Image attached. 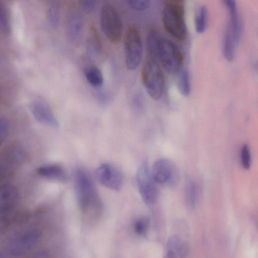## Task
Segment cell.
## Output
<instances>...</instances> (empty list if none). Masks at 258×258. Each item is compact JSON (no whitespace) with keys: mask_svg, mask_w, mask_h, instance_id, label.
<instances>
[{"mask_svg":"<svg viewBox=\"0 0 258 258\" xmlns=\"http://www.w3.org/2000/svg\"><path fill=\"white\" fill-rule=\"evenodd\" d=\"M178 87L180 92L185 96H188L191 91L189 73L187 71H182L179 77Z\"/></svg>","mask_w":258,"mask_h":258,"instance_id":"7402d4cb","label":"cell"},{"mask_svg":"<svg viewBox=\"0 0 258 258\" xmlns=\"http://www.w3.org/2000/svg\"><path fill=\"white\" fill-rule=\"evenodd\" d=\"M37 173L45 178L64 181L67 179V175L64 169L60 166L49 164L38 168Z\"/></svg>","mask_w":258,"mask_h":258,"instance_id":"ac0fdd59","label":"cell"},{"mask_svg":"<svg viewBox=\"0 0 258 258\" xmlns=\"http://www.w3.org/2000/svg\"><path fill=\"white\" fill-rule=\"evenodd\" d=\"M127 5L136 11H144L150 6V0H125Z\"/></svg>","mask_w":258,"mask_h":258,"instance_id":"603a6c76","label":"cell"},{"mask_svg":"<svg viewBox=\"0 0 258 258\" xmlns=\"http://www.w3.org/2000/svg\"><path fill=\"white\" fill-rule=\"evenodd\" d=\"M75 188L79 205L84 212L97 206V195L93 183L87 172L78 169L75 175Z\"/></svg>","mask_w":258,"mask_h":258,"instance_id":"5b68a950","label":"cell"},{"mask_svg":"<svg viewBox=\"0 0 258 258\" xmlns=\"http://www.w3.org/2000/svg\"><path fill=\"white\" fill-rule=\"evenodd\" d=\"M125 62L128 70L133 71L139 66L143 55V42L138 28L131 25L124 38Z\"/></svg>","mask_w":258,"mask_h":258,"instance_id":"52a82bcc","label":"cell"},{"mask_svg":"<svg viewBox=\"0 0 258 258\" xmlns=\"http://www.w3.org/2000/svg\"><path fill=\"white\" fill-rule=\"evenodd\" d=\"M0 27L4 32L8 33L10 24L8 16L5 8L0 5Z\"/></svg>","mask_w":258,"mask_h":258,"instance_id":"4316f807","label":"cell"},{"mask_svg":"<svg viewBox=\"0 0 258 258\" xmlns=\"http://www.w3.org/2000/svg\"><path fill=\"white\" fill-rule=\"evenodd\" d=\"M176 169L171 161L161 158L154 163L151 172L155 182L160 183L167 182L169 185L174 186L178 179Z\"/></svg>","mask_w":258,"mask_h":258,"instance_id":"30bf717a","label":"cell"},{"mask_svg":"<svg viewBox=\"0 0 258 258\" xmlns=\"http://www.w3.org/2000/svg\"><path fill=\"white\" fill-rule=\"evenodd\" d=\"M241 162L245 169L249 168L251 164V155L249 148L247 144L243 145L240 150Z\"/></svg>","mask_w":258,"mask_h":258,"instance_id":"cb8c5ba5","label":"cell"},{"mask_svg":"<svg viewBox=\"0 0 258 258\" xmlns=\"http://www.w3.org/2000/svg\"><path fill=\"white\" fill-rule=\"evenodd\" d=\"M26 155L25 149L18 143L9 146L0 153V185L6 183L5 181L23 162Z\"/></svg>","mask_w":258,"mask_h":258,"instance_id":"8992f818","label":"cell"},{"mask_svg":"<svg viewBox=\"0 0 258 258\" xmlns=\"http://www.w3.org/2000/svg\"><path fill=\"white\" fill-rule=\"evenodd\" d=\"M143 84L149 95L158 100L163 93L165 80L163 73L157 60L148 58L142 71Z\"/></svg>","mask_w":258,"mask_h":258,"instance_id":"7a4b0ae2","label":"cell"},{"mask_svg":"<svg viewBox=\"0 0 258 258\" xmlns=\"http://www.w3.org/2000/svg\"><path fill=\"white\" fill-rule=\"evenodd\" d=\"M174 1H179V2H182L183 0H174Z\"/></svg>","mask_w":258,"mask_h":258,"instance_id":"f1b7e54d","label":"cell"},{"mask_svg":"<svg viewBox=\"0 0 258 258\" xmlns=\"http://www.w3.org/2000/svg\"><path fill=\"white\" fill-rule=\"evenodd\" d=\"M208 10L205 6H201L198 9L195 17V26L196 32L198 33H203L207 26Z\"/></svg>","mask_w":258,"mask_h":258,"instance_id":"ffe728a7","label":"cell"},{"mask_svg":"<svg viewBox=\"0 0 258 258\" xmlns=\"http://www.w3.org/2000/svg\"><path fill=\"white\" fill-rule=\"evenodd\" d=\"M100 25L105 37L111 43H118L122 34V22L115 8L106 2L101 7L99 15Z\"/></svg>","mask_w":258,"mask_h":258,"instance_id":"277c9868","label":"cell"},{"mask_svg":"<svg viewBox=\"0 0 258 258\" xmlns=\"http://www.w3.org/2000/svg\"><path fill=\"white\" fill-rule=\"evenodd\" d=\"M161 19L165 30L179 41H183L187 35L184 9L182 2L166 0L163 6Z\"/></svg>","mask_w":258,"mask_h":258,"instance_id":"6da1fadb","label":"cell"},{"mask_svg":"<svg viewBox=\"0 0 258 258\" xmlns=\"http://www.w3.org/2000/svg\"><path fill=\"white\" fill-rule=\"evenodd\" d=\"M18 198L15 186L8 183L0 185V216H16Z\"/></svg>","mask_w":258,"mask_h":258,"instance_id":"4fadbf2b","label":"cell"},{"mask_svg":"<svg viewBox=\"0 0 258 258\" xmlns=\"http://www.w3.org/2000/svg\"><path fill=\"white\" fill-rule=\"evenodd\" d=\"M41 236V231L38 228L25 229L10 237L6 242L5 248L12 254H24L37 245Z\"/></svg>","mask_w":258,"mask_h":258,"instance_id":"3957f363","label":"cell"},{"mask_svg":"<svg viewBox=\"0 0 258 258\" xmlns=\"http://www.w3.org/2000/svg\"><path fill=\"white\" fill-rule=\"evenodd\" d=\"M85 75L87 81L92 86L99 88L103 83V75L100 70L94 65L90 66L85 70Z\"/></svg>","mask_w":258,"mask_h":258,"instance_id":"d6986e66","label":"cell"},{"mask_svg":"<svg viewBox=\"0 0 258 258\" xmlns=\"http://www.w3.org/2000/svg\"><path fill=\"white\" fill-rule=\"evenodd\" d=\"M97 180L103 186L114 190H118L122 184V176L114 165L104 163L95 171Z\"/></svg>","mask_w":258,"mask_h":258,"instance_id":"8fae6325","label":"cell"},{"mask_svg":"<svg viewBox=\"0 0 258 258\" xmlns=\"http://www.w3.org/2000/svg\"><path fill=\"white\" fill-rule=\"evenodd\" d=\"M86 39V50L91 58L98 56L102 51V43L97 30L93 25H91L88 30Z\"/></svg>","mask_w":258,"mask_h":258,"instance_id":"e0dca14e","label":"cell"},{"mask_svg":"<svg viewBox=\"0 0 258 258\" xmlns=\"http://www.w3.org/2000/svg\"><path fill=\"white\" fill-rule=\"evenodd\" d=\"M149 222L146 218H140L136 220L134 224V230L138 235H143L147 231Z\"/></svg>","mask_w":258,"mask_h":258,"instance_id":"d4e9b609","label":"cell"},{"mask_svg":"<svg viewBox=\"0 0 258 258\" xmlns=\"http://www.w3.org/2000/svg\"><path fill=\"white\" fill-rule=\"evenodd\" d=\"M188 244L177 235L171 236L168 240L165 252V257L168 258L185 257L188 254Z\"/></svg>","mask_w":258,"mask_h":258,"instance_id":"9a60e30c","label":"cell"},{"mask_svg":"<svg viewBox=\"0 0 258 258\" xmlns=\"http://www.w3.org/2000/svg\"><path fill=\"white\" fill-rule=\"evenodd\" d=\"M185 199L188 205L194 208L197 202V190L195 182L188 179L185 185Z\"/></svg>","mask_w":258,"mask_h":258,"instance_id":"44dd1931","label":"cell"},{"mask_svg":"<svg viewBox=\"0 0 258 258\" xmlns=\"http://www.w3.org/2000/svg\"><path fill=\"white\" fill-rule=\"evenodd\" d=\"M81 10L87 14L92 13L96 8L99 0H78Z\"/></svg>","mask_w":258,"mask_h":258,"instance_id":"484cf974","label":"cell"},{"mask_svg":"<svg viewBox=\"0 0 258 258\" xmlns=\"http://www.w3.org/2000/svg\"><path fill=\"white\" fill-rule=\"evenodd\" d=\"M9 128L7 121L0 117V146L3 143L8 136Z\"/></svg>","mask_w":258,"mask_h":258,"instance_id":"83f0119b","label":"cell"},{"mask_svg":"<svg viewBox=\"0 0 258 258\" xmlns=\"http://www.w3.org/2000/svg\"><path fill=\"white\" fill-rule=\"evenodd\" d=\"M30 111L33 117L41 123L56 128L59 122L49 105L44 100L37 98L29 104Z\"/></svg>","mask_w":258,"mask_h":258,"instance_id":"7c38bea8","label":"cell"},{"mask_svg":"<svg viewBox=\"0 0 258 258\" xmlns=\"http://www.w3.org/2000/svg\"><path fill=\"white\" fill-rule=\"evenodd\" d=\"M67 33L70 39L78 44L81 38L83 29V20L77 11H72L69 14L67 22Z\"/></svg>","mask_w":258,"mask_h":258,"instance_id":"5bb4252c","label":"cell"},{"mask_svg":"<svg viewBox=\"0 0 258 258\" xmlns=\"http://www.w3.org/2000/svg\"><path fill=\"white\" fill-rule=\"evenodd\" d=\"M158 60L169 73H175L183 62L182 53L172 41L160 37L158 46Z\"/></svg>","mask_w":258,"mask_h":258,"instance_id":"ba28073f","label":"cell"},{"mask_svg":"<svg viewBox=\"0 0 258 258\" xmlns=\"http://www.w3.org/2000/svg\"><path fill=\"white\" fill-rule=\"evenodd\" d=\"M222 1L228 11L230 18L227 27L231 30L235 38L239 41L241 28L236 0Z\"/></svg>","mask_w":258,"mask_h":258,"instance_id":"2e32d148","label":"cell"},{"mask_svg":"<svg viewBox=\"0 0 258 258\" xmlns=\"http://www.w3.org/2000/svg\"><path fill=\"white\" fill-rule=\"evenodd\" d=\"M137 182L140 194L147 205L154 204L158 197V191L151 172L146 163H143L137 173Z\"/></svg>","mask_w":258,"mask_h":258,"instance_id":"9c48e42d","label":"cell"}]
</instances>
